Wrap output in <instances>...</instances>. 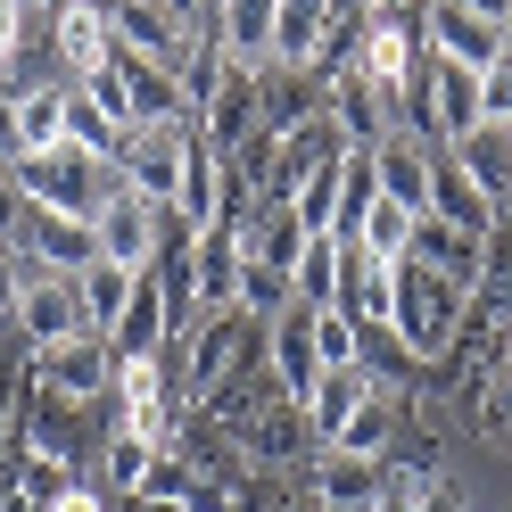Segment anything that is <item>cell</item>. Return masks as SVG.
<instances>
[{"label":"cell","mask_w":512,"mask_h":512,"mask_svg":"<svg viewBox=\"0 0 512 512\" xmlns=\"http://www.w3.org/2000/svg\"><path fill=\"white\" fill-rule=\"evenodd\" d=\"M182 512H240V496H232V488H215V479H190Z\"/></svg>","instance_id":"obj_43"},{"label":"cell","mask_w":512,"mask_h":512,"mask_svg":"<svg viewBox=\"0 0 512 512\" xmlns=\"http://www.w3.org/2000/svg\"><path fill=\"white\" fill-rule=\"evenodd\" d=\"M190 273H199V314H215V306H232V298H240V232H232V223L199 232V256H190Z\"/></svg>","instance_id":"obj_27"},{"label":"cell","mask_w":512,"mask_h":512,"mask_svg":"<svg viewBox=\"0 0 512 512\" xmlns=\"http://www.w3.org/2000/svg\"><path fill=\"white\" fill-rule=\"evenodd\" d=\"M17 298H25V256H17V248H0V323L17 314Z\"/></svg>","instance_id":"obj_42"},{"label":"cell","mask_w":512,"mask_h":512,"mask_svg":"<svg viewBox=\"0 0 512 512\" xmlns=\"http://www.w3.org/2000/svg\"><path fill=\"white\" fill-rule=\"evenodd\" d=\"M504 50H512V25H504Z\"/></svg>","instance_id":"obj_54"},{"label":"cell","mask_w":512,"mask_h":512,"mask_svg":"<svg viewBox=\"0 0 512 512\" xmlns=\"http://www.w3.org/2000/svg\"><path fill=\"white\" fill-rule=\"evenodd\" d=\"M372 9H422V0H372Z\"/></svg>","instance_id":"obj_53"},{"label":"cell","mask_w":512,"mask_h":512,"mask_svg":"<svg viewBox=\"0 0 512 512\" xmlns=\"http://www.w3.org/2000/svg\"><path fill=\"white\" fill-rule=\"evenodd\" d=\"M455 9H471V17H488V25H512V0H455Z\"/></svg>","instance_id":"obj_47"},{"label":"cell","mask_w":512,"mask_h":512,"mask_svg":"<svg viewBox=\"0 0 512 512\" xmlns=\"http://www.w3.org/2000/svg\"><path fill=\"white\" fill-rule=\"evenodd\" d=\"M256 512H323V504H314L306 488H265V504H256Z\"/></svg>","instance_id":"obj_45"},{"label":"cell","mask_w":512,"mask_h":512,"mask_svg":"<svg viewBox=\"0 0 512 512\" xmlns=\"http://www.w3.org/2000/svg\"><path fill=\"white\" fill-rule=\"evenodd\" d=\"M0 512H42V504H34V496H17V479L0 471Z\"/></svg>","instance_id":"obj_49"},{"label":"cell","mask_w":512,"mask_h":512,"mask_svg":"<svg viewBox=\"0 0 512 512\" xmlns=\"http://www.w3.org/2000/svg\"><path fill=\"white\" fill-rule=\"evenodd\" d=\"M157 455H166V446H149V438H124V430H116V438L100 446V471H108V488H116V496H141V488H149V471H157Z\"/></svg>","instance_id":"obj_33"},{"label":"cell","mask_w":512,"mask_h":512,"mask_svg":"<svg viewBox=\"0 0 512 512\" xmlns=\"http://www.w3.org/2000/svg\"><path fill=\"white\" fill-rule=\"evenodd\" d=\"M34 380L50 397H67V405H100L108 397V380H116V356H108V339H58V347H42L34 356Z\"/></svg>","instance_id":"obj_10"},{"label":"cell","mask_w":512,"mask_h":512,"mask_svg":"<svg viewBox=\"0 0 512 512\" xmlns=\"http://www.w3.org/2000/svg\"><path fill=\"white\" fill-rule=\"evenodd\" d=\"M479 124H512V50L479 75Z\"/></svg>","instance_id":"obj_40"},{"label":"cell","mask_w":512,"mask_h":512,"mask_svg":"<svg viewBox=\"0 0 512 512\" xmlns=\"http://www.w3.org/2000/svg\"><path fill=\"white\" fill-rule=\"evenodd\" d=\"M50 17V50H58V75L67 83H83V75H100L108 67V9L100 0H58V9H42Z\"/></svg>","instance_id":"obj_13"},{"label":"cell","mask_w":512,"mask_h":512,"mask_svg":"<svg viewBox=\"0 0 512 512\" xmlns=\"http://www.w3.org/2000/svg\"><path fill=\"white\" fill-rule=\"evenodd\" d=\"M17 166V190H25V207H50V215H83L91 223V207L108 199V182H116V166H100L91 149H75V141H58V149H34V157H9Z\"/></svg>","instance_id":"obj_3"},{"label":"cell","mask_w":512,"mask_h":512,"mask_svg":"<svg viewBox=\"0 0 512 512\" xmlns=\"http://www.w3.org/2000/svg\"><path fill=\"white\" fill-rule=\"evenodd\" d=\"M223 149L207 141V133H190V166H182V190H174V215L190 223V232H215L223 223Z\"/></svg>","instance_id":"obj_23"},{"label":"cell","mask_w":512,"mask_h":512,"mask_svg":"<svg viewBox=\"0 0 512 512\" xmlns=\"http://www.w3.org/2000/svg\"><path fill=\"white\" fill-rule=\"evenodd\" d=\"M248 364H265V331H256V314H240V306H215L199 331L182 339V380L174 389L199 405V397H215L232 372H248Z\"/></svg>","instance_id":"obj_2"},{"label":"cell","mask_w":512,"mask_h":512,"mask_svg":"<svg viewBox=\"0 0 512 512\" xmlns=\"http://www.w3.org/2000/svg\"><path fill=\"white\" fill-rule=\"evenodd\" d=\"M496 446H512V397H504V413H496Z\"/></svg>","instance_id":"obj_52"},{"label":"cell","mask_w":512,"mask_h":512,"mask_svg":"<svg viewBox=\"0 0 512 512\" xmlns=\"http://www.w3.org/2000/svg\"><path fill=\"white\" fill-rule=\"evenodd\" d=\"M290 290H298V306H331V298H339V240H331V232H314V240L298 248Z\"/></svg>","instance_id":"obj_31"},{"label":"cell","mask_w":512,"mask_h":512,"mask_svg":"<svg viewBox=\"0 0 512 512\" xmlns=\"http://www.w3.org/2000/svg\"><path fill=\"white\" fill-rule=\"evenodd\" d=\"M34 273H83V265H100V240H91V223L83 215H50V207H25V223H17V240H9Z\"/></svg>","instance_id":"obj_7"},{"label":"cell","mask_w":512,"mask_h":512,"mask_svg":"<svg viewBox=\"0 0 512 512\" xmlns=\"http://www.w3.org/2000/svg\"><path fill=\"white\" fill-rule=\"evenodd\" d=\"M9 479H17V496H34L42 512L58 496H75V463H58V455H34V446H17L9 455Z\"/></svg>","instance_id":"obj_32"},{"label":"cell","mask_w":512,"mask_h":512,"mask_svg":"<svg viewBox=\"0 0 512 512\" xmlns=\"http://www.w3.org/2000/svg\"><path fill=\"white\" fill-rule=\"evenodd\" d=\"M389 488V455H356V446H314L306 455V496L323 512H372Z\"/></svg>","instance_id":"obj_5"},{"label":"cell","mask_w":512,"mask_h":512,"mask_svg":"<svg viewBox=\"0 0 512 512\" xmlns=\"http://www.w3.org/2000/svg\"><path fill=\"white\" fill-rule=\"evenodd\" d=\"M256 124H265V75H256V67H232V75H223V91L199 108V133L232 157V149L256 141Z\"/></svg>","instance_id":"obj_16"},{"label":"cell","mask_w":512,"mask_h":512,"mask_svg":"<svg viewBox=\"0 0 512 512\" xmlns=\"http://www.w3.org/2000/svg\"><path fill=\"white\" fill-rule=\"evenodd\" d=\"M157 215H166V207H149L141 190L116 174V182H108V199L91 207V240H100V256H108V265L149 273V265H157Z\"/></svg>","instance_id":"obj_4"},{"label":"cell","mask_w":512,"mask_h":512,"mask_svg":"<svg viewBox=\"0 0 512 512\" xmlns=\"http://www.w3.org/2000/svg\"><path fill=\"white\" fill-rule=\"evenodd\" d=\"M405 256H413V265H430V273H446L463 298L488 290V240H471V232H455V223H438V215L413 223V248Z\"/></svg>","instance_id":"obj_17"},{"label":"cell","mask_w":512,"mask_h":512,"mask_svg":"<svg viewBox=\"0 0 512 512\" xmlns=\"http://www.w3.org/2000/svg\"><path fill=\"white\" fill-rule=\"evenodd\" d=\"M430 157H438V141H422V133H397L372 149V166H380V199H397L405 215H430Z\"/></svg>","instance_id":"obj_19"},{"label":"cell","mask_w":512,"mask_h":512,"mask_svg":"<svg viewBox=\"0 0 512 512\" xmlns=\"http://www.w3.org/2000/svg\"><path fill=\"white\" fill-rule=\"evenodd\" d=\"M17 223H25V190H17V166L0 157V248L17 240Z\"/></svg>","instance_id":"obj_41"},{"label":"cell","mask_w":512,"mask_h":512,"mask_svg":"<svg viewBox=\"0 0 512 512\" xmlns=\"http://www.w3.org/2000/svg\"><path fill=\"white\" fill-rule=\"evenodd\" d=\"M455 157H463V174L512 215V124H471V133L455 141Z\"/></svg>","instance_id":"obj_25"},{"label":"cell","mask_w":512,"mask_h":512,"mask_svg":"<svg viewBox=\"0 0 512 512\" xmlns=\"http://www.w3.org/2000/svg\"><path fill=\"white\" fill-rule=\"evenodd\" d=\"M430 215H438V223H455V232H471V240H496L504 223H512V215L488 199V190L463 174V157H455V149H438V157H430Z\"/></svg>","instance_id":"obj_11"},{"label":"cell","mask_w":512,"mask_h":512,"mask_svg":"<svg viewBox=\"0 0 512 512\" xmlns=\"http://www.w3.org/2000/svg\"><path fill=\"white\" fill-rule=\"evenodd\" d=\"M273 17H281V0H215V42H223V58L265 75V67H273Z\"/></svg>","instance_id":"obj_21"},{"label":"cell","mask_w":512,"mask_h":512,"mask_svg":"<svg viewBox=\"0 0 512 512\" xmlns=\"http://www.w3.org/2000/svg\"><path fill=\"white\" fill-rule=\"evenodd\" d=\"M323 34H331V0H281V17H273V67L323 75Z\"/></svg>","instance_id":"obj_24"},{"label":"cell","mask_w":512,"mask_h":512,"mask_svg":"<svg viewBox=\"0 0 512 512\" xmlns=\"http://www.w3.org/2000/svg\"><path fill=\"white\" fill-rule=\"evenodd\" d=\"M25 17H34V0H0V83H9L17 58L34 50V42H25Z\"/></svg>","instance_id":"obj_39"},{"label":"cell","mask_w":512,"mask_h":512,"mask_svg":"<svg viewBox=\"0 0 512 512\" xmlns=\"http://www.w3.org/2000/svg\"><path fill=\"white\" fill-rule=\"evenodd\" d=\"M372 207H380V166H372V149H347V166H339V215H331V240H356Z\"/></svg>","instance_id":"obj_29"},{"label":"cell","mask_w":512,"mask_h":512,"mask_svg":"<svg viewBox=\"0 0 512 512\" xmlns=\"http://www.w3.org/2000/svg\"><path fill=\"white\" fill-rule=\"evenodd\" d=\"M422 50L430 58H455V67H471V75H488L504 58V25L455 9V0H422Z\"/></svg>","instance_id":"obj_9"},{"label":"cell","mask_w":512,"mask_h":512,"mask_svg":"<svg viewBox=\"0 0 512 512\" xmlns=\"http://www.w3.org/2000/svg\"><path fill=\"white\" fill-rule=\"evenodd\" d=\"M75 298H83V323L108 339V331H116V314H124V298H133V273L100 256V265H83V273H75Z\"/></svg>","instance_id":"obj_30"},{"label":"cell","mask_w":512,"mask_h":512,"mask_svg":"<svg viewBox=\"0 0 512 512\" xmlns=\"http://www.w3.org/2000/svg\"><path fill=\"white\" fill-rule=\"evenodd\" d=\"M380 397V380H372V364H356V372H323L314 380V397H306V422H314V438L323 446H339L347 438V422Z\"/></svg>","instance_id":"obj_22"},{"label":"cell","mask_w":512,"mask_h":512,"mask_svg":"<svg viewBox=\"0 0 512 512\" xmlns=\"http://www.w3.org/2000/svg\"><path fill=\"white\" fill-rule=\"evenodd\" d=\"M0 339H9V323H0Z\"/></svg>","instance_id":"obj_55"},{"label":"cell","mask_w":512,"mask_h":512,"mask_svg":"<svg viewBox=\"0 0 512 512\" xmlns=\"http://www.w3.org/2000/svg\"><path fill=\"white\" fill-rule=\"evenodd\" d=\"M67 91L75 83H17V157L67 141Z\"/></svg>","instance_id":"obj_26"},{"label":"cell","mask_w":512,"mask_h":512,"mask_svg":"<svg viewBox=\"0 0 512 512\" xmlns=\"http://www.w3.org/2000/svg\"><path fill=\"white\" fill-rule=\"evenodd\" d=\"M166 347H174V306H166V281L149 265V273H133V298H124L116 331H108V356H166Z\"/></svg>","instance_id":"obj_14"},{"label":"cell","mask_w":512,"mask_h":512,"mask_svg":"<svg viewBox=\"0 0 512 512\" xmlns=\"http://www.w3.org/2000/svg\"><path fill=\"white\" fill-rule=\"evenodd\" d=\"M124 512H182V504H166V496H116Z\"/></svg>","instance_id":"obj_50"},{"label":"cell","mask_w":512,"mask_h":512,"mask_svg":"<svg viewBox=\"0 0 512 512\" xmlns=\"http://www.w3.org/2000/svg\"><path fill=\"white\" fill-rule=\"evenodd\" d=\"M240 314H281V306H298L290 290V273H273V265H256V256H240Z\"/></svg>","instance_id":"obj_37"},{"label":"cell","mask_w":512,"mask_h":512,"mask_svg":"<svg viewBox=\"0 0 512 512\" xmlns=\"http://www.w3.org/2000/svg\"><path fill=\"white\" fill-rule=\"evenodd\" d=\"M314 347H323V372H356L364 364V323L339 314V306H323L314 314Z\"/></svg>","instance_id":"obj_34"},{"label":"cell","mask_w":512,"mask_h":512,"mask_svg":"<svg viewBox=\"0 0 512 512\" xmlns=\"http://www.w3.org/2000/svg\"><path fill=\"white\" fill-rule=\"evenodd\" d=\"M0 157H17V91L0 83Z\"/></svg>","instance_id":"obj_46"},{"label":"cell","mask_w":512,"mask_h":512,"mask_svg":"<svg viewBox=\"0 0 512 512\" xmlns=\"http://www.w3.org/2000/svg\"><path fill=\"white\" fill-rule=\"evenodd\" d=\"M314 314L323 306H281L273 323H265V372H273V389L281 397H314V380H323V347H314Z\"/></svg>","instance_id":"obj_8"},{"label":"cell","mask_w":512,"mask_h":512,"mask_svg":"<svg viewBox=\"0 0 512 512\" xmlns=\"http://www.w3.org/2000/svg\"><path fill=\"white\" fill-rule=\"evenodd\" d=\"M314 446H323V438H314V422H306V405H298V397H273V405H265V413H256V422L240 430V455H248V471H256V463H265V471H281V463H306Z\"/></svg>","instance_id":"obj_15"},{"label":"cell","mask_w":512,"mask_h":512,"mask_svg":"<svg viewBox=\"0 0 512 512\" xmlns=\"http://www.w3.org/2000/svg\"><path fill=\"white\" fill-rule=\"evenodd\" d=\"M413 512H463V488H455V479H422V496H413Z\"/></svg>","instance_id":"obj_44"},{"label":"cell","mask_w":512,"mask_h":512,"mask_svg":"<svg viewBox=\"0 0 512 512\" xmlns=\"http://www.w3.org/2000/svg\"><path fill=\"white\" fill-rule=\"evenodd\" d=\"M306 240H314V232H306L290 207H256V215L240 223V256H256V265H273V273H290Z\"/></svg>","instance_id":"obj_28"},{"label":"cell","mask_w":512,"mask_h":512,"mask_svg":"<svg viewBox=\"0 0 512 512\" xmlns=\"http://www.w3.org/2000/svg\"><path fill=\"white\" fill-rule=\"evenodd\" d=\"M389 298H397V265H380L372 248L339 240V314H356L364 331H389Z\"/></svg>","instance_id":"obj_18"},{"label":"cell","mask_w":512,"mask_h":512,"mask_svg":"<svg viewBox=\"0 0 512 512\" xmlns=\"http://www.w3.org/2000/svg\"><path fill=\"white\" fill-rule=\"evenodd\" d=\"M389 438H397V405H389V397H372L356 422H347L339 446H356V455H389Z\"/></svg>","instance_id":"obj_38"},{"label":"cell","mask_w":512,"mask_h":512,"mask_svg":"<svg viewBox=\"0 0 512 512\" xmlns=\"http://www.w3.org/2000/svg\"><path fill=\"white\" fill-rule=\"evenodd\" d=\"M174 380H166V356H116V380H108V397L133 413V405H157Z\"/></svg>","instance_id":"obj_35"},{"label":"cell","mask_w":512,"mask_h":512,"mask_svg":"<svg viewBox=\"0 0 512 512\" xmlns=\"http://www.w3.org/2000/svg\"><path fill=\"white\" fill-rule=\"evenodd\" d=\"M455 314H463V290L430 265H397V298H389V339L405 347L413 364H446V347H455Z\"/></svg>","instance_id":"obj_1"},{"label":"cell","mask_w":512,"mask_h":512,"mask_svg":"<svg viewBox=\"0 0 512 512\" xmlns=\"http://www.w3.org/2000/svg\"><path fill=\"white\" fill-rule=\"evenodd\" d=\"M157 9H166L174 25H190V17H199V0H157Z\"/></svg>","instance_id":"obj_51"},{"label":"cell","mask_w":512,"mask_h":512,"mask_svg":"<svg viewBox=\"0 0 512 512\" xmlns=\"http://www.w3.org/2000/svg\"><path fill=\"white\" fill-rule=\"evenodd\" d=\"M108 9V34L116 42H133V50H149L157 67H174L182 75V58H190V25H174L157 0H100Z\"/></svg>","instance_id":"obj_20"},{"label":"cell","mask_w":512,"mask_h":512,"mask_svg":"<svg viewBox=\"0 0 512 512\" xmlns=\"http://www.w3.org/2000/svg\"><path fill=\"white\" fill-rule=\"evenodd\" d=\"M9 331L34 347V356H42V347H58V339H83L91 323H83L75 281H67V273H34V265H25V298H17V314H9ZM91 339H100V331H91Z\"/></svg>","instance_id":"obj_6"},{"label":"cell","mask_w":512,"mask_h":512,"mask_svg":"<svg viewBox=\"0 0 512 512\" xmlns=\"http://www.w3.org/2000/svg\"><path fill=\"white\" fill-rule=\"evenodd\" d=\"M190 133L199 124H157V133H141L133 149H124V182L141 190L149 207H174V190H182V166H190Z\"/></svg>","instance_id":"obj_12"},{"label":"cell","mask_w":512,"mask_h":512,"mask_svg":"<svg viewBox=\"0 0 512 512\" xmlns=\"http://www.w3.org/2000/svg\"><path fill=\"white\" fill-rule=\"evenodd\" d=\"M50 512H108V496H91V488H75V496H58Z\"/></svg>","instance_id":"obj_48"},{"label":"cell","mask_w":512,"mask_h":512,"mask_svg":"<svg viewBox=\"0 0 512 512\" xmlns=\"http://www.w3.org/2000/svg\"><path fill=\"white\" fill-rule=\"evenodd\" d=\"M339 166L347 157H331V166H314L298 190H290V215L306 223V232H331V215H339Z\"/></svg>","instance_id":"obj_36"}]
</instances>
